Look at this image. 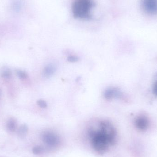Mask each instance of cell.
<instances>
[{
	"mask_svg": "<svg viewBox=\"0 0 157 157\" xmlns=\"http://www.w3.org/2000/svg\"><path fill=\"white\" fill-rule=\"evenodd\" d=\"M88 134L92 148L99 154H105L116 141V130L108 121L95 123L89 128Z\"/></svg>",
	"mask_w": 157,
	"mask_h": 157,
	"instance_id": "1",
	"label": "cell"
},
{
	"mask_svg": "<svg viewBox=\"0 0 157 157\" xmlns=\"http://www.w3.org/2000/svg\"><path fill=\"white\" fill-rule=\"evenodd\" d=\"M94 6L93 0H75L72 6L73 15L78 19H90V11Z\"/></svg>",
	"mask_w": 157,
	"mask_h": 157,
	"instance_id": "2",
	"label": "cell"
},
{
	"mask_svg": "<svg viewBox=\"0 0 157 157\" xmlns=\"http://www.w3.org/2000/svg\"><path fill=\"white\" fill-rule=\"evenodd\" d=\"M42 140L46 146L50 149L57 148L60 144L59 137L55 133L50 131L43 133Z\"/></svg>",
	"mask_w": 157,
	"mask_h": 157,
	"instance_id": "3",
	"label": "cell"
},
{
	"mask_svg": "<svg viewBox=\"0 0 157 157\" xmlns=\"http://www.w3.org/2000/svg\"><path fill=\"white\" fill-rule=\"evenodd\" d=\"M141 3L145 13L150 15L157 14V0H141Z\"/></svg>",
	"mask_w": 157,
	"mask_h": 157,
	"instance_id": "4",
	"label": "cell"
},
{
	"mask_svg": "<svg viewBox=\"0 0 157 157\" xmlns=\"http://www.w3.org/2000/svg\"><path fill=\"white\" fill-rule=\"evenodd\" d=\"M104 96L106 99L110 100L113 99L124 100L125 98L123 93L119 89L115 87H110L105 90Z\"/></svg>",
	"mask_w": 157,
	"mask_h": 157,
	"instance_id": "5",
	"label": "cell"
},
{
	"mask_svg": "<svg viewBox=\"0 0 157 157\" xmlns=\"http://www.w3.org/2000/svg\"><path fill=\"white\" fill-rule=\"evenodd\" d=\"M135 124L137 129L141 131H144L149 126V120L145 115H139L136 118Z\"/></svg>",
	"mask_w": 157,
	"mask_h": 157,
	"instance_id": "6",
	"label": "cell"
},
{
	"mask_svg": "<svg viewBox=\"0 0 157 157\" xmlns=\"http://www.w3.org/2000/svg\"><path fill=\"white\" fill-rule=\"evenodd\" d=\"M6 128L9 132H13L16 130L17 121L14 118H11L8 120L6 124Z\"/></svg>",
	"mask_w": 157,
	"mask_h": 157,
	"instance_id": "7",
	"label": "cell"
},
{
	"mask_svg": "<svg viewBox=\"0 0 157 157\" xmlns=\"http://www.w3.org/2000/svg\"><path fill=\"white\" fill-rule=\"evenodd\" d=\"M55 71L56 67L54 65L52 64H48L44 69L43 74L46 77H49L54 74Z\"/></svg>",
	"mask_w": 157,
	"mask_h": 157,
	"instance_id": "8",
	"label": "cell"
},
{
	"mask_svg": "<svg viewBox=\"0 0 157 157\" xmlns=\"http://www.w3.org/2000/svg\"><path fill=\"white\" fill-rule=\"evenodd\" d=\"M28 130V128L27 125L25 124H23L18 129L17 135L21 138H24L26 135Z\"/></svg>",
	"mask_w": 157,
	"mask_h": 157,
	"instance_id": "9",
	"label": "cell"
},
{
	"mask_svg": "<svg viewBox=\"0 0 157 157\" xmlns=\"http://www.w3.org/2000/svg\"><path fill=\"white\" fill-rule=\"evenodd\" d=\"M0 74H1V77H2L3 78H8L11 77L12 73V71L9 68L4 67L1 70Z\"/></svg>",
	"mask_w": 157,
	"mask_h": 157,
	"instance_id": "10",
	"label": "cell"
},
{
	"mask_svg": "<svg viewBox=\"0 0 157 157\" xmlns=\"http://www.w3.org/2000/svg\"><path fill=\"white\" fill-rule=\"evenodd\" d=\"M21 7H22V3L20 0H15L13 3L12 7L15 12H18L20 11Z\"/></svg>",
	"mask_w": 157,
	"mask_h": 157,
	"instance_id": "11",
	"label": "cell"
},
{
	"mask_svg": "<svg viewBox=\"0 0 157 157\" xmlns=\"http://www.w3.org/2000/svg\"><path fill=\"white\" fill-rule=\"evenodd\" d=\"M45 151V149L44 147L41 146L35 147L32 149V152L35 155H39V154H41Z\"/></svg>",
	"mask_w": 157,
	"mask_h": 157,
	"instance_id": "12",
	"label": "cell"
},
{
	"mask_svg": "<svg viewBox=\"0 0 157 157\" xmlns=\"http://www.w3.org/2000/svg\"><path fill=\"white\" fill-rule=\"evenodd\" d=\"M16 74L17 76L21 79H25L28 77V75L26 72L21 70H17Z\"/></svg>",
	"mask_w": 157,
	"mask_h": 157,
	"instance_id": "13",
	"label": "cell"
},
{
	"mask_svg": "<svg viewBox=\"0 0 157 157\" xmlns=\"http://www.w3.org/2000/svg\"><path fill=\"white\" fill-rule=\"evenodd\" d=\"M153 92L154 95L157 96V75L155 79L153 86Z\"/></svg>",
	"mask_w": 157,
	"mask_h": 157,
	"instance_id": "14",
	"label": "cell"
},
{
	"mask_svg": "<svg viewBox=\"0 0 157 157\" xmlns=\"http://www.w3.org/2000/svg\"><path fill=\"white\" fill-rule=\"evenodd\" d=\"M37 104L40 108L45 109L47 107V103L45 101L43 100H39L37 101Z\"/></svg>",
	"mask_w": 157,
	"mask_h": 157,
	"instance_id": "15",
	"label": "cell"
},
{
	"mask_svg": "<svg viewBox=\"0 0 157 157\" xmlns=\"http://www.w3.org/2000/svg\"><path fill=\"white\" fill-rule=\"evenodd\" d=\"M67 59H68V61L70 62L75 63L78 61V58L77 56L72 55V56L68 57Z\"/></svg>",
	"mask_w": 157,
	"mask_h": 157,
	"instance_id": "16",
	"label": "cell"
}]
</instances>
